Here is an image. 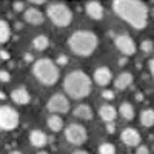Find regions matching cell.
I'll return each instance as SVG.
<instances>
[{"label":"cell","instance_id":"24","mask_svg":"<svg viewBox=\"0 0 154 154\" xmlns=\"http://www.w3.org/2000/svg\"><path fill=\"white\" fill-rule=\"evenodd\" d=\"M100 154H116V146L111 143H102L99 148Z\"/></svg>","mask_w":154,"mask_h":154},{"label":"cell","instance_id":"37","mask_svg":"<svg viewBox=\"0 0 154 154\" xmlns=\"http://www.w3.org/2000/svg\"><path fill=\"white\" fill-rule=\"evenodd\" d=\"M125 63H126V59H120L119 60V65H125Z\"/></svg>","mask_w":154,"mask_h":154},{"label":"cell","instance_id":"5","mask_svg":"<svg viewBox=\"0 0 154 154\" xmlns=\"http://www.w3.org/2000/svg\"><path fill=\"white\" fill-rule=\"evenodd\" d=\"M48 17L57 26H68L72 20V12L65 3H53L48 6Z\"/></svg>","mask_w":154,"mask_h":154},{"label":"cell","instance_id":"30","mask_svg":"<svg viewBox=\"0 0 154 154\" xmlns=\"http://www.w3.org/2000/svg\"><path fill=\"white\" fill-rule=\"evenodd\" d=\"M136 154H149V151H148L146 146H139L137 151H136Z\"/></svg>","mask_w":154,"mask_h":154},{"label":"cell","instance_id":"9","mask_svg":"<svg viewBox=\"0 0 154 154\" xmlns=\"http://www.w3.org/2000/svg\"><path fill=\"white\" fill-rule=\"evenodd\" d=\"M114 43H116V46H117V49L125 56H133L136 53V43H134L133 38L130 35H126V34L117 35Z\"/></svg>","mask_w":154,"mask_h":154},{"label":"cell","instance_id":"11","mask_svg":"<svg viewBox=\"0 0 154 154\" xmlns=\"http://www.w3.org/2000/svg\"><path fill=\"white\" fill-rule=\"evenodd\" d=\"M86 14L91 17V19H94V20H100L102 17H103V6H102V3L100 2H88L86 3Z\"/></svg>","mask_w":154,"mask_h":154},{"label":"cell","instance_id":"29","mask_svg":"<svg viewBox=\"0 0 154 154\" xmlns=\"http://www.w3.org/2000/svg\"><path fill=\"white\" fill-rule=\"evenodd\" d=\"M12 6H14V9H16V11H23L25 3H23V2H14V5H12Z\"/></svg>","mask_w":154,"mask_h":154},{"label":"cell","instance_id":"34","mask_svg":"<svg viewBox=\"0 0 154 154\" xmlns=\"http://www.w3.org/2000/svg\"><path fill=\"white\" fill-rule=\"evenodd\" d=\"M31 3L32 5H43L45 2H43V0H31Z\"/></svg>","mask_w":154,"mask_h":154},{"label":"cell","instance_id":"2","mask_svg":"<svg viewBox=\"0 0 154 154\" xmlns=\"http://www.w3.org/2000/svg\"><path fill=\"white\" fill-rule=\"evenodd\" d=\"M65 91L68 93L69 97L72 99H83L86 96H89L93 89V83L91 79L83 72V71H72L65 77Z\"/></svg>","mask_w":154,"mask_h":154},{"label":"cell","instance_id":"14","mask_svg":"<svg viewBox=\"0 0 154 154\" xmlns=\"http://www.w3.org/2000/svg\"><path fill=\"white\" fill-rule=\"evenodd\" d=\"M11 97H12V100H14L16 103H19V105H26V103H29V100H31L29 93H28L25 88H17V89H14V91H12V94H11Z\"/></svg>","mask_w":154,"mask_h":154},{"label":"cell","instance_id":"40","mask_svg":"<svg viewBox=\"0 0 154 154\" xmlns=\"http://www.w3.org/2000/svg\"><path fill=\"white\" fill-rule=\"evenodd\" d=\"M37 154H49V152H48V151H38Z\"/></svg>","mask_w":154,"mask_h":154},{"label":"cell","instance_id":"28","mask_svg":"<svg viewBox=\"0 0 154 154\" xmlns=\"http://www.w3.org/2000/svg\"><path fill=\"white\" fill-rule=\"evenodd\" d=\"M57 63H59V65H66V63H68V57L66 56H59L57 57Z\"/></svg>","mask_w":154,"mask_h":154},{"label":"cell","instance_id":"21","mask_svg":"<svg viewBox=\"0 0 154 154\" xmlns=\"http://www.w3.org/2000/svg\"><path fill=\"white\" fill-rule=\"evenodd\" d=\"M119 112L122 114V117H125L126 120H131L134 117V108L131 103H128V102H123L119 108Z\"/></svg>","mask_w":154,"mask_h":154},{"label":"cell","instance_id":"8","mask_svg":"<svg viewBox=\"0 0 154 154\" xmlns=\"http://www.w3.org/2000/svg\"><path fill=\"white\" fill-rule=\"evenodd\" d=\"M48 109L54 114H63L69 111V100L63 96V94H54L48 100Z\"/></svg>","mask_w":154,"mask_h":154},{"label":"cell","instance_id":"18","mask_svg":"<svg viewBox=\"0 0 154 154\" xmlns=\"http://www.w3.org/2000/svg\"><path fill=\"white\" fill-rule=\"evenodd\" d=\"M74 116L79 119H83V120H91L93 119V109L88 105H79L74 109Z\"/></svg>","mask_w":154,"mask_h":154},{"label":"cell","instance_id":"32","mask_svg":"<svg viewBox=\"0 0 154 154\" xmlns=\"http://www.w3.org/2000/svg\"><path fill=\"white\" fill-rule=\"evenodd\" d=\"M0 59H2V60H8L9 59V53H8V51H0Z\"/></svg>","mask_w":154,"mask_h":154},{"label":"cell","instance_id":"3","mask_svg":"<svg viewBox=\"0 0 154 154\" xmlns=\"http://www.w3.org/2000/svg\"><path fill=\"white\" fill-rule=\"evenodd\" d=\"M69 48L80 57L91 56L97 48V35L91 31H77L69 37Z\"/></svg>","mask_w":154,"mask_h":154},{"label":"cell","instance_id":"25","mask_svg":"<svg viewBox=\"0 0 154 154\" xmlns=\"http://www.w3.org/2000/svg\"><path fill=\"white\" fill-rule=\"evenodd\" d=\"M140 48H142L143 53H151L152 48H154L152 40H143V42H142V45H140Z\"/></svg>","mask_w":154,"mask_h":154},{"label":"cell","instance_id":"27","mask_svg":"<svg viewBox=\"0 0 154 154\" xmlns=\"http://www.w3.org/2000/svg\"><path fill=\"white\" fill-rule=\"evenodd\" d=\"M102 97L106 99V100H112V99H114V93H112V91H108V89H105V91L102 93Z\"/></svg>","mask_w":154,"mask_h":154},{"label":"cell","instance_id":"22","mask_svg":"<svg viewBox=\"0 0 154 154\" xmlns=\"http://www.w3.org/2000/svg\"><path fill=\"white\" fill-rule=\"evenodd\" d=\"M49 45V40H48V37L46 35H37L34 40H32V46L37 49V51H43L46 49Z\"/></svg>","mask_w":154,"mask_h":154},{"label":"cell","instance_id":"20","mask_svg":"<svg viewBox=\"0 0 154 154\" xmlns=\"http://www.w3.org/2000/svg\"><path fill=\"white\" fill-rule=\"evenodd\" d=\"M140 123H142L143 126L149 128L154 125V109H143L142 114H140Z\"/></svg>","mask_w":154,"mask_h":154},{"label":"cell","instance_id":"19","mask_svg":"<svg viewBox=\"0 0 154 154\" xmlns=\"http://www.w3.org/2000/svg\"><path fill=\"white\" fill-rule=\"evenodd\" d=\"M48 126H49V130H53L54 133H59L62 130V126H63V120L60 116L57 114H51L49 117H48Z\"/></svg>","mask_w":154,"mask_h":154},{"label":"cell","instance_id":"31","mask_svg":"<svg viewBox=\"0 0 154 154\" xmlns=\"http://www.w3.org/2000/svg\"><path fill=\"white\" fill-rule=\"evenodd\" d=\"M106 131H108L109 134H112V133L116 131V125H114V123H106Z\"/></svg>","mask_w":154,"mask_h":154},{"label":"cell","instance_id":"23","mask_svg":"<svg viewBox=\"0 0 154 154\" xmlns=\"http://www.w3.org/2000/svg\"><path fill=\"white\" fill-rule=\"evenodd\" d=\"M9 35H11L9 25H8L5 20H0V43H5V42H8Z\"/></svg>","mask_w":154,"mask_h":154},{"label":"cell","instance_id":"39","mask_svg":"<svg viewBox=\"0 0 154 154\" xmlns=\"http://www.w3.org/2000/svg\"><path fill=\"white\" fill-rule=\"evenodd\" d=\"M9 154H22V152H20V151H11Z\"/></svg>","mask_w":154,"mask_h":154},{"label":"cell","instance_id":"7","mask_svg":"<svg viewBox=\"0 0 154 154\" xmlns=\"http://www.w3.org/2000/svg\"><path fill=\"white\" fill-rule=\"evenodd\" d=\"M65 136H66V140L72 145H82L86 142L88 139V133L86 130L82 126V125H69L66 130H65Z\"/></svg>","mask_w":154,"mask_h":154},{"label":"cell","instance_id":"41","mask_svg":"<svg viewBox=\"0 0 154 154\" xmlns=\"http://www.w3.org/2000/svg\"><path fill=\"white\" fill-rule=\"evenodd\" d=\"M151 16H152V19H154V8L151 9Z\"/></svg>","mask_w":154,"mask_h":154},{"label":"cell","instance_id":"26","mask_svg":"<svg viewBox=\"0 0 154 154\" xmlns=\"http://www.w3.org/2000/svg\"><path fill=\"white\" fill-rule=\"evenodd\" d=\"M11 75L8 71H0V82H9Z\"/></svg>","mask_w":154,"mask_h":154},{"label":"cell","instance_id":"4","mask_svg":"<svg viewBox=\"0 0 154 154\" xmlns=\"http://www.w3.org/2000/svg\"><path fill=\"white\" fill-rule=\"evenodd\" d=\"M32 72L43 85H48V86L54 85L59 80V68L56 66V63L49 59L37 60L34 63Z\"/></svg>","mask_w":154,"mask_h":154},{"label":"cell","instance_id":"13","mask_svg":"<svg viewBox=\"0 0 154 154\" xmlns=\"http://www.w3.org/2000/svg\"><path fill=\"white\" fill-rule=\"evenodd\" d=\"M25 20H26L28 23H31V25H42L45 19H43V14L38 9L29 8V9H26V12H25Z\"/></svg>","mask_w":154,"mask_h":154},{"label":"cell","instance_id":"36","mask_svg":"<svg viewBox=\"0 0 154 154\" xmlns=\"http://www.w3.org/2000/svg\"><path fill=\"white\" fill-rule=\"evenodd\" d=\"M72 154H88L86 151H82V149H79V151H74Z\"/></svg>","mask_w":154,"mask_h":154},{"label":"cell","instance_id":"12","mask_svg":"<svg viewBox=\"0 0 154 154\" xmlns=\"http://www.w3.org/2000/svg\"><path fill=\"white\" fill-rule=\"evenodd\" d=\"M94 80L100 86H106L111 82V71L106 66H100L94 71Z\"/></svg>","mask_w":154,"mask_h":154},{"label":"cell","instance_id":"17","mask_svg":"<svg viewBox=\"0 0 154 154\" xmlns=\"http://www.w3.org/2000/svg\"><path fill=\"white\" fill-rule=\"evenodd\" d=\"M29 142H31L34 146H37V148H42V146L46 145L48 139H46V134H45V133L38 131V130H34V131L29 134Z\"/></svg>","mask_w":154,"mask_h":154},{"label":"cell","instance_id":"33","mask_svg":"<svg viewBox=\"0 0 154 154\" xmlns=\"http://www.w3.org/2000/svg\"><path fill=\"white\" fill-rule=\"evenodd\" d=\"M149 69H151V74H152V77H154V59L149 62Z\"/></svg>","mask_w":154,"mask_h":154},{"label":"cell","instance_id":"6","mask_svg":"<svg viewBox=\"0 0 154 154\" xmlns=\"http://www.w3.org/2000/svg\"><path fill=\"white\" fill-rule=\"evenodd\" d=\"M19 126V112L9 106H0V130L12 131Z\"/></svg>","mask_w":154,"mask_h":154},{"label":"cell","instance_id":"15","mask_svg":"<svg viewBox=\"0 0 154 154\" xmlns=\"http://www.w3.org/2000/svg\"><path fill=\"white\" fill-rule=\"evenodd\" d=\"M131 83H133V74L131 72H122L114 80V86L117 89H126Z\"/></svg>","mask_w":154,"mask_h":154},{"label":"cell","instance_id":"10","mask_svg":"<svg viewBox=\"0 0 154 154\" xmlns=\"http://www.w3.org/2000/svg\"><path fill=\"white\" fill-rule=\"evenodd\" d=\"M120 137L123 140V143H126L128 146H136L142 142V137H140L139 131L134 130V128H125L120 134Z\"/></svg>","mask_w":154,"mask_h":154},{"label":"cell","instance_id":"1","mask_svg":"<svg viewBox=\"0 0 154 154\" xmlns=\"http://www.w3.org/2000/svg\"><path fill=\"white\" fill-rule=\"evenodd\" d=\"M112 9L122 20L130 23L133 28L142 29L148 22V9L139 0H114Z\"/></svg>","mask_w":154,"mask_h":154},{"label":"cell","instance_id":"35","mask_svg":"<svg viewBox=\"0 0 154 154\" xmlns=\"http://www.w3.org/2000/svg\"><path fill=\"white\" fill-rule=\"evenodd\" d=\"M25 59H26L28 62H32V56H31L29 53H28V54H25Z\"/></svg>","mask_w":154,"mask_h":154},{"label":"cell","instance_id":"16","mask_svg":"<svg viewBox=\"0 0 154 154\" xmlns=\"http://www.w3.org/2000/svg\"><path fill=\"white\" fill-rule=\"evenodd\" d=\"M99 112H100V117L106 123H112L116 120V117H117V111H116V108L111 106V105H103Z\"/></svg>","mask_w":154,"mask_h":154},{"label":"cell","instance_id":"38","mask_svg":"<svg viewBox=\"0 0 154 154\" xmlns=\"http://www.w3.org/2000/svg\"><path fill=\"white\" fill-rule=\"evenodd\" d=\"M5 97H6V96L3 94V91H0V99H5Z\"/></svg>","mask_w":154,"mask_h":154}]
</instances>
